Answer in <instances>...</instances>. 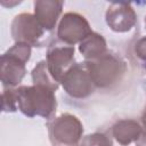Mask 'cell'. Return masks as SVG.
<instances>
[{"label":"cell","mask_w":146,"mask_h":146,"mask_svg":"<svg viewBox=\"0 0 146 146\" xmlns=\"http://www.w3.org/2000/svg\"><path fill=\"white\" fill-rule=\"evenodd\" d=\"M141 124H143V127H144L145 130H146V108L144 110V112H143V114H141Z\"/></svg>","instance_id":"cell-18"},{"label":"cell","mask_w":146,"mask_h":146,"mask_svg":"<svg viewBox=\"0 0 146 146\" xmlns=\"http://www.w3.org/2000/svg\"><path fill=\"white\" fill-rule=\"evenodd\" d=\"M60 83L66 94L79 99L90 96L96 88L86 62L74 64L65 73Z\"/></svg>","instance_id":"cell-6"},{"label":"cell","mask_w":146,"mask_h":146,"mask_svg":"<svg viewBox=\"0 0 146 146\" xmlns=\"http://www.w3.org/2000/svg\"><path fill=\"white\" fill-rule=\"evenodd\" d=\"M145 26H146V17H145Z\"/></svg>","instance_id":"cell-19"},{"label":"cell","mask_w":146,"mask_h":146,"mask_svg":"<svg viewBox=\"0 0 146 146\" xmlns=\"http://www.w3.org/2000/svg\"><path fill=\"white\" fill-rule=\"evenodd\" d=\"M143 132L141 125L131 119L119 120L112 127V135L114 139L122 146H128L131 143H136Z\"/></svg>","instance_id":"cell-11"},{"label":"cell","mask_w":146,"mask_h":146,"mask_svg":"<svg viewBox=\"0 0 146 146\" xmlns=\"http://www.w3.org/2000/svg\"><path fill=\"white\" fill-rule=\"evenodd\" d=\"M31 57V46L15 42L0 58V79L5 88L18 86L26 73L25 64Z\"/></svg>","instance_id":"cell-2"},{"label":"cell","mask_w":146,"mask_h":146,"mask_svg":"<svg viewBox=\"0 0 146 146\" xmlns=\"http://www.w3.org/2000/svg\"><path fill=\"white\" fill-rule=\"evenodd\" d=\"M46 62L50 75L60 83L65 73L74 65V47L57 42L51 44L48 48Z\"/></svg>","instance_id":"cell-8"},{"label":"cell","mask_w":146,"mask_h":146,"mask_svg":"<svg viewBox=\"0 0 146 146\" xmlns=\"http://www.w3.org/2000/svg\"><path fill=\"white\" fill-rule=\"evenodd\" d=\"M17 107L27 117L41 116L50 120L57 107L55 91L48 87L33 84L15 88Z\"/></svg>","instance_id":"cell-1"},{"label":"cell","mask_w":146,"mask_h":146,"mask_svg":"<svg viewBox=\"0 0 146 146\" xmlns=\"http://www.w3.org/2000/svg\"><path fill=\"white\" fill-rule=\"evenodd\" d=\"M136 146H146V130L141 132L139 139L136 141Z\"/></svg>","instance_id":"cell-17"},{"label":"cell","mask_w":146,"mask_h":146,"mask_svg":"<svg viewBox=\"0 0 146 146\" xmlns=\"http://www.w3.org/2000/svg\"><path fill=\"white\" fill-rule=\"evenodd\" d=\"M32 81L33 84L44 86L52 89L54 91H56L59 87V83L56 80H54V78L50 75L46 60L39 62L35 65V67L32 70Z\"/></svg>","instance_id":"cell-13"},{"label":"cell","mask_w":146,"mask_h":146,"mask_svg":"<svg viewBox=\"0 0 146 146\" xmlns=\"http://www.w3.org/2000/svg\"><path fill=\"white\" fill-rule=\"evenodd\" d=\"M86 63L97 88H107L115 84L125 72V64L108 51L100 58Z\"/></svg>","instance_id":"cell-3"},{"label":"cell","mask_w":146,"mask_h":146,"mask_svg":"<svg viewBox=\"0 0 146 146\" xmlns=\"http://www.w3.org/2000/svg\"><path fill=\"white\" fill-rule=\"evenodd\" d=\"M91 27L89 22L84 16L78 13H66L60 18L57 29V36L60 42L73 46L80 43L87 35L91 33Z\"/></svg>","instance_id":"cell-7"},{"label":"cell","mask_w":146,"mask_h":146,"mask_svg":"<svg viewBox=\"0 0 146 146\" xmlns=\"http://www.w3.org/2000/svg\"><path fill=\"white\" fill-rule=\"evenodd\" d=\"M135 52L140 59L146 62V36H144L137 41V43L135 46Z\"/></svg>","instance_id":"cell-16"},{"label":"cell","mask_w":146,"mask_h":146,"mask_svg":"<svg viewBox=\"0 0 146 146\" xmlns=\"http://www.w3.org/2000/svg\"><path fill=\"white\" fill-rule=\"evenodd\" d=\"M80 146H113L111 138L103 132L87 135L80 141Z\"/></svg>","instance_id":"cell-14"},{"label":"cell","mask_w":146,"mask_h":146,"mask_svg":"<svg viewBox=\"0 0 146 146\" xmlns=\"http://www.w3.org/2000/svg\"><path fill=\"white\" fill-rule=\"evenodd\" d=\"M49 139L55 146H76L83 133L81 121L68 113H64L48 123Z\"/></svg>","instance_id":"cell-4"},{"label":"cell","mask_w":146,"mask_h":146,"mask_svg":"<svg viewBox=\"0 0 146 146\" xmlns=\"http://www.w3.org/2000/svg\"><path fill=\"white\" fill-rule=\"evenodd\" d=\"M79 51L86 58V62H91L107 52V44L102 34L91 32L79 43Z\"/></svg>","instance_id":"cell-12"},{"label":"cell","mask_w":146,"mask_h":146,"mask_svg":"<svg viewBox=\"0 0 146 146\" xmlns=\"http://www.w3.org/2000/svg\"><path fill=\"white\" fill-rule=\"evenodd\" d=\"M106 24L117 33L130 31L137 22L135 9L128 2H112L105 13Z\"/></svg>","instance_id":"cell-9"},{"label":"cell","mask_w":146,"mask_h":146,"mask_svg":"<svg viewBox=\"0 0 146 146\" xmlns=\"http://www.w3.org/2000/svg\"><path fill=\"white\" fill-rule=\"evenodd\" d=\"M10 33L15 42L27 43L31 47H41L44 30L34 15L22 13L13 19Z\"/></svg>","instance_id":"cell-5"},{"label":"cell","mask_w":146,"mask_h":146,"mask_svg":"<svg viewBox=\"0 0 146 146\" xmlns=\"http://www.w3.org/2000/svg\"><path fill=\"white\" fill-rule=\"evenodd\" d=\"M34 16L44 31H51L62 14L64 2L57 0H36L33 3Z\"/></svg>","instance_id":"cell-10"},{"label":"cell","mask_w":146,"mask_h":146,"mask_svg":"<svg viewBox=\"0 0 146 146\" xmlns=\"http://www.w3.org/2000/svg\"><path fill=\"white\" fill-rule=\"evenodd\" d=\"M1 110L2 112H16L17 107V98L16 91L13 88L5 89L1 95Z\"/></svg>","instance_id":"cell-15"}]
</instances>
